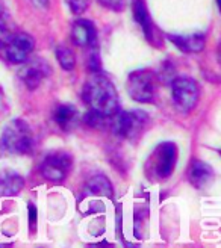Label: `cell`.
Segmentation results:
<instances>
[{
	"label": "cell",
	"mask_w": 221,
	"mask_h": 248,
	"mask_svg": "<svg viewBox=\"0 0 221 248\" xmlns=\"http://www.w3.org/2000/svg\"><path fill=\"white\" fill-rule=\"evenodd\" d=\"M83 102L90 110L102 117L112 115L118 109V94L114 83L103 74L95 73L83 86Z\"/></svg>",
	"instance_id": "cell-1"
},
{
	"label": "cell",
	"mask_w": 221,
	"mask_h": 248,
	"mask_svg": "<svg viewBox=\"0 0 221 248\" xmlns=\"http://www.w3.org/2000/svg\"><path fill=\"white\" fill-rule=\"evenodd\" d=\"M0 148L9 155H28L33 148V133L23 120H12L6 124L0 138Z\"/></svg>",
	"instance_id": "cell-2"
},
{
	"label": "cell",
	"mask_w": 221,
	"mask_h": 248,
	"mask_svg": "<svg viewBox=\"0 0 221 248\" xmlns=\"http://www.w3.org/2000/svg\"><path fill=\"white\" fill-rule=\"evenodd\" d=\"M149 117L144 110H115L108 117V126H110L117 136L126 140H137L144 132Z\"/></svg>",
	"instance_id": "cell-3"
},
{
	"label": "cell",
	"mask_w": 221,
	"mask_h": 248,
	"mask_svg": "<svg viewBox=\"0 0 221 248\" xmlns=\"http://www.w3.org/2000/svg\"><path fill=\"white\" fill-rule=\"evenodd\" d=\"M200 97L199 83L189 76H177L171 80V98L182 114H188L197 106Z\"/></svg>",
	"instance_id": "cell-4"
},
{
	"label": "cell",
	"mask_w": 221,
	"mask_h": 248,
	"mask_svg": "<svg viewBox=\"0 0 221 248\" xmlns=\"http://www.w3.org/2000/svg\"><path fill=\"white\" fill-rule=\"evenodd\" d=\"M177 162V145L174 142L165 141L162 144H159L152 157L149 159V165L153 174L158 179H168L176 168Z\"/></svg>",
	"instance_id": "cell-5"
},
{
	"label": "cell",
	"mask_w": 221,
	"mask_h": 248,
	"mask_svg": "<svg viewBox=\"0 0 221 248\" xmlns=\"http://www.w3.org/2000/svg\"><path fill=\"white\" fill-rule=\"evenodd\" d=\"M127 93L135 102H152L155 95V74L149 70L132 71L127 79Z\"/></svg>",
	"instance_id": "cell-6"
},
{
	"label": "cell",
	"mask_w": 221,
	"mask_h": 248,
	"mask_svg": "<svg viewBox=\"0 0 221 248\" xmlns=\"http://www.w3.org/2000/svg\"><path fill=\"white\" fill-rule=\"evenodd\" d=\"M71 170V156L65 152L47 155L41 164V174L50 182H63Z\"/></svg>",
	"instance_id": "cell-7"
},
{
	"label": "cell",
	"mask_w": 221,
	"mask_h": 248,
	"mask_svg": "<svg viewBox=\"0 0 221 248\" xmlns=\"http://www.w3.org/2000/svg\"><path fill=\"white\" fill-rule=\"evenodd\" d=\"M23 64L24 65L18 71V78L29 90H36L50 74V68H48V64L44 59H26Z\"/></svg>",
	"instance_id": "cell-8"
},
{
	"label": "cell",
	"mask_w": 221,
	"mask_h": 248,
	"mask_svg": "<svg viewBox=\"0 0 221 248\" xmlns=\"http://www.w3.org/2000/svg\"><path fill=\"white\" fill-rule=\"evenodd\" d=\"M6 47V58L12 64H23L35 47V40L29 33H17L11 36Z\"/></svg>",
	"instance_id": "cell-9"
},
{
	"label": "cell",
	"mask_w": 221,
	"mask_h": 248,
	"mask_svg": "<svg viewBox=\"0 0 221 248\" xmlns=\"http://www.w3.org/2000/svg\"><path fill=\"white\" fill-rule=\"evenodd\" d=\"M71 40L79 47H93L97 44V29L90 20H76L71 28Z\"/></svg>",
	"instance_id": "cell-10"
},
{
	"label": "cell",
	"mask_w": 221,
	"mask_h": 248,
	"mask_svg": "<svg viewBox=\"0 0 221 248\" xmlns=\"http://www.w3.org/2000/svg\"><path fill=\"white\" fill-rule=\"evenodd\" d=\"M215 174L214 170L209 164L203 162V160H192L188 170V180L191 185L197 189H205L206 186H209L214 180Z\"/></svg>",
	"instance_id": "cell-11"
},
{
	"label": "cell",
	"mask_w": 221,
	"mask_h": 248,
	"mask_svg": "<svg viewBox=\"0 0 221 248\" xmlns=\"http://www.w3.org/2000/svg\"><path fill=\"white\" fill-rule=\"evenodd\" d=\"M168 38L174 46H177L182 52H187V53L202 52L205 47V35L203 33H192L188 36L170 35Z\"/></svg>",
	"instance_id": "cell-12"
},
{
	"label": "cell",
	"mask_w": 221,
	"mask_h": 248,
	"mask_svg": "<svg viewBox=\"0 0 221 248\" xmlns=\"http://www.w3.org/2000/svg\"><path fill=\"white\" fill-rule=\"evenodd\" d=\"M132 12H133V18L137 21L147 40L153 38V24H152V18L149 11H147L145 6V0H132Z\"/></svg>",
	"instance_id": "cell-13"
},
{
	"label": "cell",
	"mask_w": 221,
	"mask_h": 248,
	"mask_svg": "<svg viewBox=\"0 0 221 248\" xmlns=\"http://www.w3.org/2000/svg\"><path fill=\"white\" fill-rule=\"evenodd\" d=\"M24 186V180L14 171H5L0 174V197L17 195Z\"/></svg>",
	"instance_id": "cell-14"
},
{
	"label": "cell",
	"mask_w": 221,
	"mask_h": 248,
	"mask_svg": "<svg viewBox=\"0 0 221 248\" xmlns=\"http://www.w3.org/2000/svg\"><path fill=\"white\" fill-rule=\"evenodd\" d=\"M55 121L63 130H71L78 123V109L71 105H61L55 110Z\"/></svg>",
	"instance_id": "cell-15"
},
{
	"label": "cell",
	"mask_w": 221,
	"mask_h": 248,
	"mask_svg": "<svg viewBox=\"0 0 221 248\" xmlns=\"http://www.w3.org/2000/svg\"><path fill=\"white\" fill-rule=\"evenodd\" d=\"M88 189L94 195H100L105 198H112L114 197V188L110 180L105 174H95L88 180Z\"/></svg>",
	"instance_id": "cell-16"
},
{
	"label": "cell",
	"mask_w": 221,
	"mask_h": 248,
	"mask_svg": "<svg viewBox=\"0 0 221 248\" xmlns=\"http://www.w3.org/2000/svg\"><path fill=\"white\" fill-rule=\"evenodd\" d=\"M56 59L59 62V65L63 67L64 70L67 71H71L76 65V58H75V53H73L68 47L65 46H59L56 48Z\"/></svg>",
	"instance_id": "cell-17"
},
{
	"label": "cell",
	"mask_w": 221,
	"mask_h": 248,
	"mask_svg": "<svg viewBox=\"0 0 221 248\" xmlns=\"http://www.w3.org/2000/svg\"><path fill=\"white\" fill-rule=\"evenodd\" d=\"M90 55H88V67L93 73H99L102 68V61H100V55H99V48H97V44L90 47Z\"/></svg>",
	"instance_id": "cell-18"
},
{
	"label": "cell",
	"mask_w": 221,
	"mask_h": 248,
	"mask_svg": "<svg viewBox=\"0 0 221 248\" xmlns=\"http://www.w3.org/2000/svg\"><path fill=\"white\" fill-rule=\"evenodd\" d=\"M67 5L73 14L80 16L90 6V0H67Z\"/></svg>",
	"instance_id": "cell-19"
},
{
	"label": "cell",
	"mask_w": 221,
	"mask_h": 248,
	"mask_svg": "<svg viewBox=\"0 0 221 248\" xmlns=\"http://www.w3.org/2000/svg\"><path fill=\"white\" fill-rule=\"evenodd\" d=\"M99 3L110 11H121L125 8V0H99Z\"/></svg>",
	"instance_id": "cell-20"
},
{
	"label": "cell",
	"mask_w": 221,
	"mask_h": 248,
	"mask_svg": "<svg viewBox=\"0 0 221 248\" xmlns=\"http://www.w3.org/2000/svg\"><path fill=\"white\" fill-rule=\"evenodd\" d=\"M28 214H29V224H31V229L35 230V224H36V207H35V204H32V203L28 204Z\"/></svg>",
	"instance_id": "cell-21"
},
{
	"label": "cell",
	"mask_w": 221,
	"mask_h": 248,
	"mask_svg": "<svg viewBox=\"0 0 221 248\" xmlns=\"http://www.w3.org/2000/svg\"><path fill=\"white\" fill-rule=\"evenodd\" d=\"M9 38H11V35L8 33V31H6V28H5V24H3V23H0V48L5 47V46L8 44Z\"/></svg>",
	"instance_id": "cell-22"
},
{
	"label": "cell",
	"mask_w": 221,
	"mask_h": 248,
	"mask_svg": "<svg viewBox=\"0 0 221 248\" xmlns=\"http://www.w3.org/2000/svg\"><path fill=\"white\" fill-rule=\"evenodd\" d=\"M32 2L38 8H47V5H48V0H32Z\"/></svg>",
	"instance_id": "cell-23"
},
{
	"label": "cell",
	"mask_w": 221,
	"mask_h": 248,
	"mask_svg": "<svg viewBox=\"0 0 221 248\" xmlns=\"http://www.w3.org/2000/svg\"><path fill=\"white\" fill-rule=\"evenodd\" d=\"M5 14H6V6L3 3V0H0V18H3Z\"/></svg>",
	"instance_id": "cell-24"
}]
</instances>
